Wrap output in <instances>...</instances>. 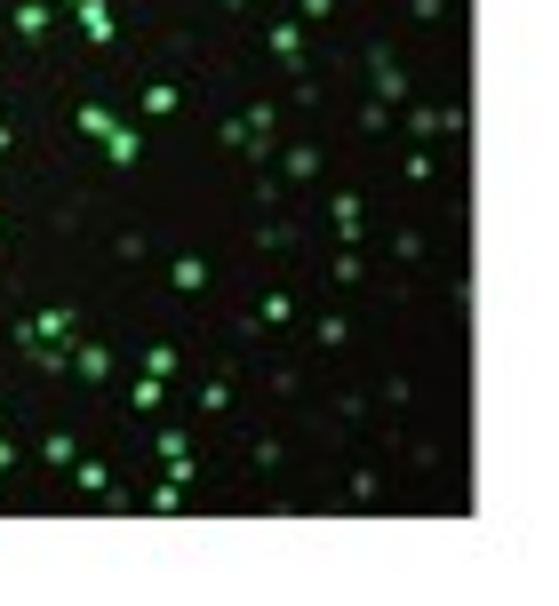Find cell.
<instances>
[{
	"label": "cell",
	"mask_w": 559,
	"mask_h": 606,
	"mask_svg": "<svg viewBox=\"0 0 559 606\" xmlns=\"http://www.w3.org/2000/svg\"><path fill=\"white\" fill-rule=\"evenodd\" d=\"M80 137L105 144V160H112V167H137V160H144V137H137L128 120H112L105 105H80Z\"/></svg>",
	"instance_id": "obj_1"
},
{
	"label": "cell",
	"mask_w": 559,
	"mask_h": 606,
	"mask_svg": "<svg viewBox=\"0 0 559 606\" xmlns=\"http://www.w3.org/2000/svg\"><path fill=\"white\" fill-rule=\"evenodd\" d=\"M64 327H73V312H41V320H24V327H17V351H24V359H56V351H64Z\"/></svg>",
	"instance_id": "obj_2"
},
{
	"label": "cell",
	"mask_w": 559,
	"mask_h": 606,
	"mask_svg": "<svg viewBox=\"0 0 559 606\" xmlns=\"http://www.w3.org/2000/svg\"><path fill=\"white\" fill-rule=\"evenodd\" d=\"M73 9H80V32H88V41H96V48H105V41H112V32H120V17L105 9V0H73Z\"/></svg>",
	"instance_id": "obj_3"
},
{
	"label": "cell",
	"mask_w": 559,
	"mask_h": 606,
	"mask_svg": "<svg viewBox=\"0 0 559 606\" xmlns=\"http://www.w3.org/2000/svg\"><path fill=\"white\" fill-rule=\"evenodd\" d=\"M169 280H176L184 295H201V288H208V263H201V256H176V263H169Z\"/></svg>",
	"instance_id": "obj_4"
},
{
	"label": "cell",
	"mask_w": 559,
	"mask_h": 606,
	"mask_svg": "<svg viewBox=\"0 0 559 606\" xmlns=\"http://www.w3.org/2000/svg\"><path fill=\"white\" fill-rule=\"evenodd\" d=\"M73 367H80V376H112V344H80Z\"/></svg>",
	"instance_id": "obj_5"
},
{
	"label": "cell",
	"mask_w": 559,
	"mask_h": 606,
	"mask_svg": "<svg viewBox=\"0 0 559 606\" xmlns=\"http://www.w3.org/2000/svg\"><path fill=\"white\" fill-rule=\"evenodd\" d=\"M41 32H49V9H41V0H24V9H17V41H41Z\"/></svg>",
	"instance_id": "obj_6"
},
{
	"label": "cell",
	"mask_w": 559,
	"mask_h": 606,
	"mask_svg": "<svg viewBox=\"0 0 559 606\" xmlns=\"http://www.w3.org/2000/svg\"><path fill=\"white\" fill-rule=\"evenodd\" d=\"M176 105H184L176 80H152V88H144V112H176Z\"/></svg>",
	"instance_id": "obj_7"
},
{
	"label": "cell",
	"mask_w": 559,
	"mask_h": 606,
	"mask_svg": "<svg viewBox=\"0 0 559 606\" xmlns=\"http://www.w3.org/2000/svg\"><path fill=\"white\" fill-rule=\"evenodd\" d=\"M144 376H176V344H152L144 351Z\"/></svg>",
	"instance_id": "obj_8"
},
{
	"label": "cell",
	"mask_w": 559,
	"mask_h": 606,
	"mask_svg": "<svg viewBox=\"0 0 559 606\" xmlns=\"http://www.w3.org/2000/svg\"><path fill=\"white\" fill-rule=\"evenodd\" d=\"M336 240H359V199H336Z\"/></svg>",
	"instance_id": "obj_9"
},
{
	"label": "cell",
	"mask_w": 559,
	"mask_h": 606,
	"mask_svg": "<svg viewBox=\"0 0 559 606\" xmlns=\"http://www.w3.org/2000/svg\"><path fill=\"white\" fill-rule=\"evenodd\" d=\"M0 479H9V440H0Z\"/></svg>",
	"instance_id": "obj_10"
}]
</instances>
